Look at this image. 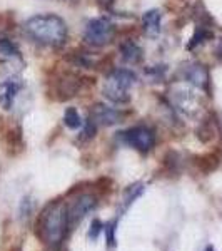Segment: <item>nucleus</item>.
Listing matches in <instances>:
<instances>
[{"mask_svg":"<svg viewBox=\"0 0 222 251\" xmlns=\"http://www.w3.org/2000/svg\"><path fill=\"white\" fill-rule=\"evenodd\" d=\"M160 20H162V14L160 10L152 9L147 10L142 17V25H144V32L149 35V37H157L160 34Z\"/></svg>","mask_w":222,"mask_h":251,"instance_id":"obj_8","label":"nucleus"},{"mask_svg":"<svg viewBox=\"0 0 222 251\" xmlns=\"http://www.w3.org/2000/svg\"><path fill=\"white\" fill-rule=\"evenodd\" d=\"M19 57V50L9 39H0V59L12 60Z\"/></svg>","mask_w":222,"mask_h":251,"instance_id":"obj_12","label":"nucleus"},{"mask_svg":"<svg viewBox=\"0 0 222 251\" xmlns=\"http://www.w3.org/2000/svg\"><path fill=\"white\" fill-rule=\"evenodd\" d=\"M97 2H99L100 5H104V7H111L112 3H114V0H97Z\"/></svg>","mask_w":222,"mask_h":251,"instance_id":"obj_17","label":"nucleus"},{"mask_svg":"<svg viewBox=\"0 0 222 251\" xmlns=\"http://www.w3.org/2000/svg\"><path fill=\"white\" fill-rule=\"evenodd\" d=\"M90 228H92V229H90V233H89V234H90L92 240H95L97 234H99V233H100V229H102V225H100V221H99V220H94V223H92Z\"/></svg>","mask_w":222,"mask_h":251,"instance_id":"obj_16","label":"nucleus"},{"mask_svg":"<svg viewBox=\"0 0 222 251\" xmlns=\"http://www.w3.org/2000/svg\"><path fill=\"white\" fill-rule=\"evenodd\" d=\"M120 52H122V59L127 64H137L142 59V50L134 42H126L120 46Z\"/></svg>","mask_w":222,"mask_h":251,"instance_id":"obj_10","label":"nucleus"},{"mask_svg":"<svg viewBox=\"0 0 222 251\" xmlns=\"http://www.w3.org/2000/svg\"><path fill=\"white\" fill-rule=\"evenodd\" d=\"M207 37H211V32H207V30H204V29H199V30L196 32V35L192 37V42L189 44V49H192V47H196L197 44L204 42V39H207Z\"/></svg>","mask_w":222,"mask_h":251,"instance_id":"obj_14","label":"nucleus"},{"mask_svg":"<svg viewBox=\"0 0 222 251\" xmlns=\"http://www.w3.org/2000/svg\"><path fill=\"white\" fill-rule=\"evenodd\" d=\"M95 204H97V200L92 194H82V196H79L77 200L67 208L68 225L74 226L75 223H79L87 213H90L92 209L95 208Z\"/></svg>","mask_w":222,"mask_h":251,"instance_id":"obj_6","label":"nucleus"},{"mask_svg":"<svg viewBox=\"0 0 222 251\" xmlns=\"http://www.w3.org/2000/svg\"><path fill=\"white\" fill-rule=\"evenodd\" d=\"M84 39L87 40L90 46L102 47L114 39V25L106 19H94L87 24L86 32H84Z\"/></svg>","mask_w":222,"mask_h":251,"instance_id":"obj_4","label":"nucleus"},{"mask_svg":"<svg viewBox=\"0 0 222 251\" xmlns=\"http://www.w3.org/2000/svg\"><path fill=\"white\" fill-rule=\"evenodd\" d=\"M20 91V84L15 80H5V82H0V106L3 109H10L14 104L15 96Z\"/></svg>","mask_w":222,"mask_h":251,"instance_id":"obj_9","label":"nucleus"},{"mask_svg":"<svg viewBox=\"0 0 222 251\" xmlns=\"http://www.w3.org/2000/svg\"><path fill=\"white\" fill-rule=\"evenodd\" d=\"M104 228H106V234H107L109 246H114V245H115V223H111V225L104 226Z\"/></svg>","mask_w":222,"mask_h":251,"instance_id":"obj_15","label":"nucleus"},{"mask_svg":"<svg viewBox=\"0 0 222 251\" xmlns=\"http://www.w3.org/2000/svg\"><path fill=\"white\" fill-rule=\"evenodd\" d=\"M134 82L135 75L131 71H127V69H120V71L112 72L109 75L106 86H104V96L115 104L129 102V99H131L129 89L134 86Z\"/></svg>","mask_w":222,"mask_h":251,"instance_id":"obj_3","label":"nucleus"},{"mask_svg":"<svg viewBox=\"0 0 222 251\" xmlns=\"http://www.w3.org/2000/svg\"><path fill=\"white\" fill-rule=\"evenodd\" d=\"M64 123H66L67 127H70V129H79L80 126H82V119H80L77 109L68 107L66 111V114H64Z\"/></svg>","mask_w":222,"mask_h":251,"instance_id":"obj_13","label":"nucleus"},{"mask_svg":"<svg viewBox=\"0 0 222 251\" xmlns=\"http://www.w3.org/2000/svg\"><path fill=\"white\" fill-rule=\"evenodd\" d=\"M124 139L127 144L135 148L140 152H147L154 148L155 144V134L152 129L145 127V126H135V127L129 129L124 132Z\"/></svg>","mask_w":222,"mask_h":251,"instance_id":"obj_5","label":"nucleus"},{"mask_svg":"<svg viewBox=\"0 0 222 251\" xmlns=\"http://www.w3.org/2000/svg\"><path fill=\"white\" fill-rule=\"evenodd\" d=\"M35 233L37 236L48 246H59L62 243L64 236H66L68 225V214L67 206L64 203L48 204L42 213H40L37 225H35Z\"/></svg>","mask_w":222,"mask_h":251,"instance_id":"obj_1","label":"nucleus"},{"mask_svg":"<svg viewBox=\"0 0 222 251\" xmlns=\"http://www.w3.org/2000/svg\"><path fill=\"white\" fill-rule=\"evenodd\" d=\"M187 79L191 82L197 84V86H204L207 82V72H205V69L202 66H192L187 71Z\"/></svg>","mask_w":222,"mask_h":251,"instance_id":"obj_11","label":"nucleus"},{"mask_svg":"<svg viewBox=\"0 0 222 251\" xmlns=\"http://www.w3.org/2000/svg\"><path fill=\"white\" fill-rule=\"evenodd\" d=\"M23 29L29 37L44 46H60L67 39V24L54 14L34 15L27 20Z\"/></svg>","mask_w":222,"mask_h":251,"instance_id":"obj_2","label":"nucleus"},{"mask_svg":"<svg viewBox=\"0 0 222 251\" xmlns=\"http://www.w3.org/2000/svg\"><path fill=\"white\" fill-rule=\"evenodd\" d=\"M94 123H99V124H104V126H114L117 123H120L122 119V112L115 111L112 107H107V106H95L94 111H92V117H90Z\"/></svg>","mask_w":222,"mask_h":251,"instance_id":"obj_7","label":"nucleus"}]
</instances>
